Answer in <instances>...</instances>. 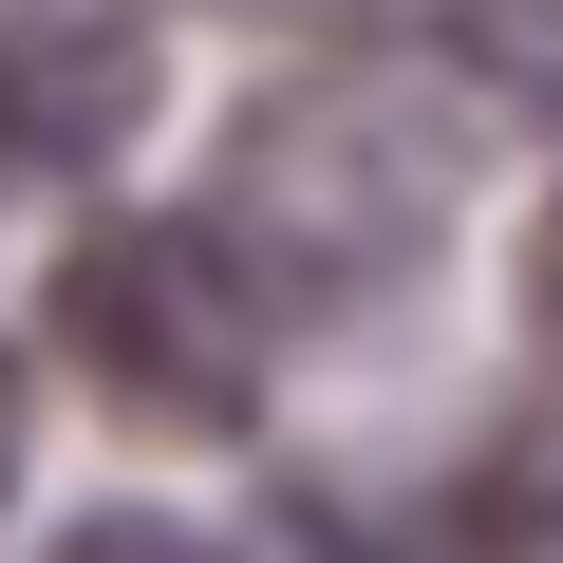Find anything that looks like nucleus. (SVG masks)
<instances>
[{
    "mask_svg": "<svg viewBox=\"0 0 563 563\" xmlns=\"http://www.w3.org/2000/svg\"><path fill=\"white\" fill-rule=\"evenodd\" d=\"M188 225L244 263V301L282 339H301V320H376L470 225V95L432 57H301V76H263L225 113Z\"/></svg>",
    "mask_w": 563,
    "mask_h": 563,
    "instance_id": "f257e3e1",
    "label": "nucleus"
},
{
    "mask_svg": "<svg viewBox=\"0 0 563 563\" xmlns=\"http://www.w3.org/2000/svg\"><path fill=\"white\" fill-rule=\"evenodd\" d=\"M38 339L76 357L95 413L188 432V451L244 432V413H263V357H282V320L244 301V263H225L188 207H113V225H76L57 282H38Z\"/></svg>",
    "mask_w": 563,
    "mask_h": 563,
    "instance_id": "f03ea898",
    "label": "nucleus"
},
{
    "mask_svg": "<svg viewBox=\"0 0 563 563\" xmlns=\"http://www.w3.org/2000/svg\"><path fill=\"white\" fill-rule=\"evenodd\" d=\"M151 132V38L95 20V0H38L0 20V188H95Z\"/></svg>",
    "mask_w": 563,
    "mask_h": 563,
    "instance_id": "7ed1b4c3",
    "label": "nucleus"
},
{
    "mask_svg": "<svg viewBox=\"0 0 563 563\" xmlns=\"http://www.w3.org/2000/svg\"><path fill=\"white\" fill-rule=\"evenodd\" d=\"M451 38H470V76H488V95L563 113V0H451Z\"/></svg>",
    "mask_w": 563,
    "mask_h": 563,
    "instance_id": "20e7f679",
    "label": "nucleus"
},
{
    "mask_svg": "<svg viewBox=\"0 0 563 563\" xmlns=\"http://www.w3.org/2000/svg\"><path fill=\"white\" fill-rule=\"evenodd\" d=\"M38 563H225L207 526H169V507H95V526H57Z\"/></svg>",
    "mask_w": 563,
    "mask_h": 563,
    "instance_id": "39448f33",
    "label": "nucleus"
},
{
    "mask_svg": "<svg viewBox=\"0 0 563 563\" xmlns=\"http://www.w3.org/2000/svg\"><path fill=\"white\" fill-rule=\"evenodd\" d=\"M526 320H544V357H563V188H544V225H526Z\"/></svg>",
    "mask_w": 563,
    "mask_h": 563,
    "instance_id": "423d86ee",
    "label": "nucleus"
},
{
    "mask_svg": "<svg viewBox=\"0 0 563 563\" xmlns=\"http://www.w3.org/2000/svg\"><path fill=\"white\" fill-rule=\"evenodd\" d=\"M0 488H20V357H0Z\"/></svg>",
    "mask_w": 563,
    "mask_h": 563,
    "instance_id": "0eeeda50",
    "label": "nucleus"
}]
</instances>
